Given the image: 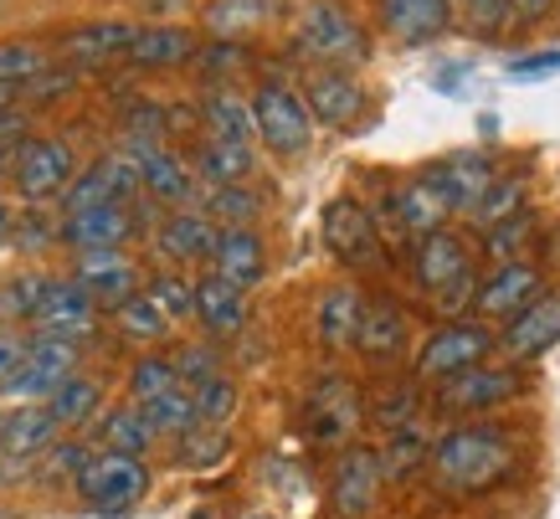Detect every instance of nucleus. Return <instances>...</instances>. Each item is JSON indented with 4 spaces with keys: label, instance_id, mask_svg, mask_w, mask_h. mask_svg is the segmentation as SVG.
Returning a JSON list of instances; mask_svg holds the SVG:
<instances>
[{
    "label": "nucleus",
    "instance_id": "f8f14e48",
    "mask_svg": "<svg viewBox=\"0 0 560 519\" xmlns=\"http://www.w3.org/2000/svg\"><path fill=\"white\" fill-rule=\"evenodd\" d=\"M381 458L365 442H345L340 458H335V473H329V509L335 519H365L381 504Z\"/></svg>",
    "mask_w": 560,
    "mask_h": 519
},
{
    "label": "nucleus",
    "instance_id": "5701e85b",
    "mask_svg": "<svg viewBox=\"0 0 560 519\" xmlns=\"http://www.w3.org/2000/svg\"><path fill=\"white\" fill-rule=\"evenodd\" d=\"M211 247H217V227L201 211H171L154 227V252L165 257V268L186 273L196 263H211Z\"/></svg>",
    "mask_w": 560,
    "mask_h": 519
},
{
    "label": "nucleus",
    "instance_id": "2eb2a0df",
    "mask_svg": "<svg viewBox=\"0 0 560 519\" xmlns=\"http://www.w3.org/2000/svg\"><path fill=\"white\" fill-rule=\"evenodd\" d=\"M36 335L47 339H68V345H88V339L98 335V309L93 299L83 293L78 278H51L47 284V299L36 309Z\"/></svg>",
    "mask_w": 560,
    "mask_h": 519
},
{
    "label": "nucleus",
    "instance_id": "bf43d9fd",
    "mask_svg": "<svg viewBox=\"0 0 560 519\" xmlns=\"http://www.w3.org/2000/svg\"><path fill=\"white\" fill-rule=\"evenodd\" d=\"M510 72H514V78H540V72H560V51H529V57H514Z\"/></svg>",
    "mask_w": 560,
    "mask_h": 519
},
{
    "label": "nucleus",
    "instance_id": "e2e57ef3",
    "mask_svg": "<svg viewBox=\"0 0 560 519\" xmlns=\"http://www.w3.org/2000/svg\"><path fill=\"white\" fill-rule=\"evenodd\" d=\"M5 108H16V88L11 83H0V114H5Z\"/></svg>",
    "mask_w": 560,
    "mask_h": 519
},
{
    "label": "nucleus",
    "instance_id": "0eeeda50",
    "mask_svg": "<svg viewBox=\"0 0 560 519\" xmlns=\"http://www.w3.org/2000/svg\"><path fill=\"white\" fill-rule=\"evenodd\" d=\"M5 175H11L16 196L26 206H47L72 185L78 154H72L68 139H57V135H26L16 150H11V170H5Z\"/></svg>",
    "mask_w": 560,
    "mask_h": 519
},
{
    "label": "nucleus",
    "instance_id": "f704fd0d",
    "mask_svg": "<svg viewBox=\"0 0 560 519\" xmlns=\"http://www.w3.org/2000/svg\"><path fill=\"white\" fill-rule=\"evenodd\" d=\"M190 170H196L206 185H247V175L257 170V160H253V145L201 139V145H196V160H190Z\"/></svg>",
    "mask_w": 560,
    "mask_h": 519
},
{
    "label": "nucleus",
    "instance_id": "09e8293b",
    "mask_svg": "<svg viewBox=\"0 0 560 519\" xmlns=\"http://www.w3.org/2000/svg\"><path fill=\"white\" fill-rule=\"evenodd\" d=\"M226 452H232V437L221 427H190L186 437H175V463L180 469H217Z\"/></svg>",
    "mask_w": 560,
    "mask_h": 519
},
{
    "label": "nucleus",
    "instance_id": "58836bf2",
    "mask_svg": "<svg viewBox=\"0 0 560 519\" xmlns=\"http://www.w3.org/2000/svg\"><path fill=\"white\" fill-rule=\"evenodd\" d=\"M139 293H144V299H150L160 314L171 319V330H175V324H186V319H196V278H186L180 268L150 273Z\"/></svg>",
    "mask_w": 560,
    "mask_h": 519
},
{
    "label": "nucleus",
    "instance_id": "9d476101",
    "mask_svg": "<svg viewBox=\"0 0 560 519\" xmlns=\"http://www.w3.org/2000/svg\"><path fill=\"white\" fill-rule=\"evenodd\" d=\"M83 370V345H68V339H47V335H26V360L11 376V385L0 396L11 402H47L62 381H72Z\"/></svg>",
    "mask_w": 560,
    "mask_h": 519
},
{
    "label": "nucleus",
    "instance_id": "f03ea898",
    "mask_svg": "<svg viewBox=\"0 0 560 519\" xmlns=\"http://www.w3.org/2000/svg\"><path fill=\"white\" fill-rule=\"evenodd\" d=\"M299 57L319 62V68L350 72L371 57V42H365V26H360L340 0H308L304 16H299V36H293Z\"/></svg>",
    "mask_w": 560,
    "mask_h": 519
},
{
    "label": "nucleus",
    "instance_id": "c756f323",
    "mask_svg": "<svg viewBox=\"0 0 560 519\" xmlns=\"http://www.w3.org/2000/svg\"><path fill=\"white\" fill-rule=\"evenodd\" d=\"M381 21L401 47H427L447 32L453 11H447V0H381Z\"/></svg>",
    "mask_w": 560,
    "mask_h": 519
},
{
    "label": "nucleus",
    "instance_id": "79ce46f5",
    "mask_svg": "<svg viewBox=\"0 0 560 519\" xmlns=\"http://www.w3.org/2000/svg\"><path fill=\"white\" fill-rule=\"evenodd\" d=\"M371 422H381L386 432H401V427H417V417L427 412L422 402V385L417 381H396V385H381L371 402H365Z\"/></svg>",
    "mask_w": 560,
    "mask_h": 519
},
{
    "label": "nucleus",
    "instance_id": "2f4dec72",
    "mask_svg": "<svg viewBox=\"0 0 560 519\" xmlns=\"http://www.w3.org/2000/svg\"><path fill=\"white\" fill-rule=\"evenodd\" d=\"M93 437H98L103 452H129V458H144V452L160 442V437H154V427L144 422V412H139L135 402L103 406L98 422H93Z\"/></svg>",
    "mask_w": 560,
    "mask_h": 519
},
{
    "label": "nucleus",
    "instance_id": "72a5a7b5",
    "mask_svg": "<svg viewBox=\"0 0 560 519\" xmlns=\"http://www.w3.org/2000/svg\"><path fill=\"white\" fill-rule=\"evenodd\" d=\"M206 139H226V145H253V103L232 93V88H211L201 99Z\"/></svg>",
    "mask_w": 560,
    "mask_h": 519
},
{
    "label": "nucleus",
    "instance_id": "c03bdc74",
    "mask_svg": "<svg viewBox=\"0 0 560 519\" xmlns=\"http://www.w3.org/2000/svg\"><path fill=\"white\" fill-rule=\"evenodd\" d=\"M175 385H180V376H175L171 355L144 350L135 366H129V402H135V406L154 402V396H165V391H175Z\"/></svg>",
    "mask_w": 560,
    "mask_h": 519
},
{
    "label": "nucleus",
    "instance_id": "680f3d73",
    "mask_svg": "<svg viewBox=\"0 0 560 519\" xmlns=\"http://www.w3.org/2000/svg\"><path fill=\"white\" fill-rule=\"evenodd\" d=\"M514 5V16L520 21H545L550 11H556V0H510Z\"/></svg>",
    "mask_w": 560,
    "mask_h": 519
},
{
    "label": "nucleus",
    "instance_id": "603ef678",
    "mask_svg": "<svg viewBox=\"0 0 560 519\" xmlns=\"http://www.w3.org/2000/svg\"><path fill=\"white\" fill-rule=\"evenodd\" d=\"M51 68V51L36 47V42H5L0 47V83H32V78H42V72Z\"/></svg>",
    "mask_w": 560,
    "mask_h": 519
},
{
    "label": "nucleus",
    "instance_id": "cd10ccee",
    "mask_svg": "<svg viewBox=\"0 0 560 519\" xmlns=\"http://www.w3.org/2000/svg\"><path fill=\"white\" fill-rule=\"evenodd\" d=\"M355 350L365 355L371 366H390L396 355L407 350V314H401V303L365 299V314H360V330H355Z\"/></svg>",
    "mask_w": 560,
    "mask_h": 519
},
{
    "label": "nucleus",
    "instance_id": "6e6552de",
    "mask_svg": "<svg viewBox=\"0 0 560 519\" xmlns=\"http://www.w3.org/2000/svg\"><path fill=\"white\" fill-rule=\"evenodd\" d=\"M360 417H365V396L355 391L350 376L324 370L319 381L308 385V396H304V432H308V442H319V448H345L350 432L360 427Z\"/></svg>",
    "mask_w": 560,
    "mask_h": 519
},
{
    "label": "nucleus",
    "instance_id": "a211bd4d",
    "mask_svg": "<svg viewBox=\"0 0 560 519\" xmlns=\"http://www.w3.org/2000/svg\"><path fill=\"white\" fill-rule=\"evenodd\" d=\"M468 268H474V252H468L463 232L438 227L427 237H411V278H417V288H427V299L442 293L447 284H458Z\"/></svg>",
    "mask_w": 560,
    "mask_h": 519
},
{
    "label": "nucleus",
    "instance_id": "052dcab7",
    "mask_svg": "<svg viewBox=\"0 0 560 519\" xmlns=\"http://www.w3.org/2000/svg\"><path fill=\"white\" fill-rule=\"evenodd\" d=\"M139 11H144V16H154V21H171V16H180V11H186L190 0H135Z\"/></svg>",
    "mask_w": 560,
    "mask_h": 519
},
{
    "label": "nucleus",
    "instance_id": "8fccbe9b",
    "mask_svg": "<svg viewBox=\"0 0 560 519\" xmlns=\"http://www.w3.org/2000/svg\"><path fill=\"white\" fill-rule=\"evenodd\" d=\"M93 458V448H88L83 437H72V432H62L57 442H51L42 458H36V473L47 478V484H72L78 473H83V463Z\"/></svg>",
    "mask_w": 560,
    "mask_h": 519
},
{
    "label": "nucleus",
    "instance_id": "0e129e2a",
    "mask_svg": "<svg viewBox=\"0 0 560 519\" xmlns=\"http://www.w3.org/2000/svg\"><path fill=\"white\" fill-rule=\"evenodd\" d=\"M196 519H217V515H211V509H196Z\"/></svg>",
    "mask_w": 560,
    "mask_h": 519
},
{
    "label": "nucleus",
    "instance_id": "a878e982",
    "mask_svg": "<svg viewBox=\"0 0 560 519\" xmlns=\"http://www.w3.org/2000/svg\"><path fill=\"white\" fill-rule=\"evenodd\" d=\"M196 324L206 330V339H232L247 330V293L232 288L217 273L196 278Z\"/></svg>",
    "mask_w": 560,
    "mask_h": 519
},
{
    "label": "nucleus",
    "instance_id": "ddd939ff",
    "mask_svg": "<svg viewBox=\"0 0 560 519\" xmlns=\"http://www.w3.org/2000/svg\"><path fill=\"white\" fill-rule=\"evenodd\" d=\"M124 154L139 165V196H150V201H160V206H180V211L196 201V170H190L171 145L124 139Z\"/></svg>",
    "mask_w": 560,
    "mask_h": 519
},
{
    "label": "nucleus",
    "instance_id": "37998d69",
    "mask_svg": "<svg viewBox=\"0 0 560 519\" xmlns=\"http://www.w3.org/2000/svg\"><path fill=\"white\" fill-rule=\"evenodd\" d=\"M144 412V422L154 427V437H186L190 427H196V402H190L186 385H175V391H165V396H154V402L139 406Z\"/></svg>",
    "mask_w": 560,
    "mask_h": 519
},
{
    "label": "nucleus",
    "instance_id": "13d9d810",
    "mask_svg": "<svg viewBox=\"0 0 560 519\" xmlns=\"http://www.w3.org/2000/svg\"><path fill=\"white\" fill-rule=\"evenodd\" d=\"M21 139H26V114L5 108V114H0V175L11 170V150H16Z\"/></svg>",
    "mask_w": 560,
    "mask_h": 519
},
{
    "label": "nucleus",
    "instance_id": "b1692460",
    "mask_svg": "<svg viewBox=\"0 0 560 519\" xmlns=\"http://www.w3.org/2000/svg\"><path fill=\"white\" fill-rule=\"evenodd\" d=\"M196 51H201L196 32L175 26V21H144V26H135V42L124 51V62H135V68H186V62H196Z\"/></svg>",
    "mask_w": 560,
    "mask_h": 519
},
{
    "label": "nucleus",
    "instance_id": "864d4df0",
    "mask_svg": "<svg viewBox=\"0 0 560 519\" xmlns=\"http://www.w3.org/2000/svg\"><path fill=\"white\" fill-rule=\"evenodd\" d=\"M447 11H453L474 36H499L514 21L510 0H447Z\"/></svg>",
    "mask_w": 560,
    "mask_h": 519
},
{
    "label": "nucleus",
    "instance_id": "e433bc0d",
    "mask_svg": "<svg viewBox=\"0 0 560 519\" xmlns=\"http://www.w3.org/2000/svg\"><path fill=\"white\" fill-rule=\"evenodd\" d=\"M108 319H114V335H119L124 345H139V350H150V345H160V339H171V319L160 314L144 293L124 299Z\"/></svg>",
    "mask_w": 560,
    "mask_h": 519
},
{
    "label": "nucleus",
    "instance_id": "7c9ffc66",
    "mask_svg": "<svg viewBox=\"0 0 560 519\" xmlns=\"http://www.w3.org/2000/svg\"><path fill=\"white\" fill-rule=\"evenodd\" d=\"M129 42H135V26H129V21H88V26L62 36V57H72L78 68H103V62L124 57Z\"/></svg>",
    "mask_w": 560,
    "mask_h": 519
},
{
    "label": "nucleus",
    "instance_id": "39448f33",
    "mask_svg": "<svg viewBox=\"0 0 560 519\" xmlns=\"http://www.w3.org/2000/svg\"><path fill=\"white\" fill-rule=\"evenodd\" d=\"M520 391H525L520 366H489L483 360V366L458 370V376L432 385V406H438V417L478 422V417H489V412H499V406H510Z\"/></svg>",
    "mask_w": 560,
    "mask_h": 519
},
{
    "label": "nucleus",
    "instance_id": "20e7f679",
    "mask_svg": "<svg viewBox=\"0 0 560 519\" xmlns=\"http://www.w3.org/2000/svg\"><path fill=\"white\" fill-rule=\"evenodd\" d=\"M247 103H253V139H262V150L278 154V160L308 154V145H314V118H308L299 88L268 78V83L253 88Z\"/></svg>",
    "mask_w": 560,
    "mask_h": 519
},
{
    "label": "nucleus",
    "instance_id": "dca6fc26",
    "mask_svg": "<svg viewBox=\"0 0 560 519\" xmlns=\"http://www.w3.org/2000/svg\"><path fill=\"white\" fill-rule=\"evenodd\" d=\"M68 278L83 284V293L93 299L98 314H114L124 299H135L139 288H144V273H139V263L129 252H83Z\"/></svg>",
    "mask_w": 560,
    "mask_h": 519
},
{
    "label": "nucleus",
    "instance_id": "338daca9",
    "mask_svg": "<svg viewBox=\"0 0 560 519\" xmlns=\"http://www.w3.org/2000/svg\"><path fill=\"white\" fill-rule=\"evenodd\" d=\"M253 519H268V515H253Z\"/></svg>",
    "mask_w": 560,
    "mask_h": 519
},
{
    "label": "nucleus",
    "instance_id": "6ab92c4d",
    "mask_svg": "<svg viewBox=\"0 0 560 519\" xmlns=\"http://www.w3.org/2000/svg\"><path fill=\"white\" fill-rule=\"evenodd\" d=\"M540 268L535 263H525V257H510V263H499V268L489 273V278H478V299H474V319H514L520 309H529V303L540 299Z\"/></svg>",
    "mask_w": 560,
    "mask_h": 519
},
{
    "label": "nucleus",
    "instance_id": "4be33fe9",
    "mask_svg": "<svg viewBox=\"0 0 560 519\" xmlns=\"http://www.w3.org/2000/svg\"><path fill=\"white\" fill-rule=\"evenodd\" d=\"M386 206H390V217H396V227L411 237H427V232H438V227L453 221V206H447V196H442V185L432 170L411 175L407 185H396Z\"/></svg>",
    "mask_w": 560,
    "mask_h": 519
},
{
    "label": "nucleus",
    "instance_id": "4468645a",
    "mask_svg": "<svg viewBox=\"0 0 560 519\" xmlns=\"http://www.w3.org/2000/svg\"><path fill=\"white\" fill-rule=\"evenodd\" d=\"M139 237V217L129 206H98V211H72L57 217V242L83 257V252H124Z\"/></svg>",
    "mask_w": 560,
    "mask_h": 519
},
{
    "label": "nucleus",
    "instance_id": "393cba45",
    "mask_svg": "<svg viewBox=\"0 0 560 519\" xmlns=\"http://www.w3.org/2000/svg\"><path fill=\"white\" fill-rule=\"evenodd\" d=\"M365 314V288L355 284H329L314 303V335L324 350H355V330Z\"/></svg>",
    "mask_w": 560,
    "mask_h": 519
},
{
    "label": "nucleus",
    "instance_id": "f3484780",
    "mask_svg": "<svg viewBox=\"0 0 560 519\" xmlns=\"http://www.w3.org/2000/svg\"><path fill=\"white\" fill-rule=\"evenodd\" d=\"M308 108L314 124H329V129H355L365 108H371V93L360 83L355 72H335V68H319L308 78V88L299 93Z\"/></svg>",
    "mask_w": 560,
    "mask_h": 519
},
{
    "label": "nucleus",
    "instance_id": "a18cd8bd",
    "mask_svg": "<svg viewBox=\"0 0 560 519\" xmlns=\"http://www.w3.org/2000/svg\"><path fill=\"white\" fill-rule=\"evenodd\" d=\"M525 196H529V181L525 175H499V181L483 191V201L468 211L474 217V227H493V221H504V217H514V211H525Z\"/></svg>",
    "mask_w": 560,
    "mask_h": 519
},
{
    "label": "nucleus",
    "instance_id": "1a4fd4ad",
    "mask_svg": "<svg viewBox=\"0 0 560 519\" xmlns=\"http://www.w3.org/2000/svg\"><path fill=\"white\" fill-rule=\"evenodd\" d=\"M139 196V165L129 154H98L93 165H78L72 185L57 196V217L98 211V206H129Z\"/></svg>",
    "mask_w": 560,
    "mask_h": 519
},
{
    "label": "nucleus",
    "instance_id": "4c0bfd02",
    "mask_svg": "<svg viewBox=\"0 0 560 519\" xmlns=\"http://www.w3.org/2000/svg\"><path fill=\"white\" fill-rule=\"evenodd\" d=\"M427 452H432V437L422 432V422H417V427H401V432H386V448H375V458H381V478L401 484V478H411V473H422Z\"/></svg>",
    "mask_w": 560,
    "mask_h": 519
},
{
    "label": "nucleus",
    "instance_id": "c85d7f7f",
    "mask_svg": "<svg viewBox=\"0 0 560 519\" xmlns=\"http://www.w3.org/2000/svg\"><path fill=\"white\" fill-rule=\"evenodd\" d=\"M432 175H438L453 217H468V211L483 201V191L499 181V170H493L489 154H447L442 165H432Z\"/></svg>",
    "mask_w": 560,
    "mask_h": 519
},
{
    "label": "nucleus",
    "instance_id": "a19ab883",
    "mask_svg": "<svg viewBox=\"0 0 560 519\" xmlns=\"http://www.w3.org/2000/svg\"><path fill=\"white\" fill-rule=\"evenodd\" d=\"M272 0H206V32L217 42H237V36H253L262 21H268Z\"/></svg>",
    "mask_w": 560,
    "mask_h": 519
},
{
    "label": "nucleus",
    "instance_id": "473e14b6",
    "mask_svg": "<svg viewBox=\"0 0 560 519\" xmlns=\"http://www.w3.org/2000/svg\"><path fill=\"white\" fill-rule=\"evenodd\" d=\"M42 406L51 412V422H57L62 432H83V427H93V422H98V412H103V381L78 370V376L57 385Z\"/></svg>",
    "mask_w": 560,
    "mask_h": 519
},
{
    "label": "nucleus",
    "instance_id": "69168bd1",
    "mask_svg": "<svg viewBox=\"0 0 560 519\" xmlns=\"http://www.w3.org/2000/svg\"><path fill=\"white\" fill-rule=\"evenodd\" d=\"M0 427H5V412H0Z\"/></svg>",
    "mask_w": 560,
    "mask_h": 519
},
{
    "label": "nucleus",
    "instance_id": "5fc2aeb1",
    "mask_svg": "<svg viewBox=\"0 0 560 519\" xmlns=\"http://www.w3.org/2000/svg\"><path fill=\"white\" fill-rule=\"evenodd\" d=\"M529 232H535V211H514V217L493 221V227H483V252H489L493 263H510L514 252L529 242Z\"/></svg>",
    "mask_w": 560,
    "mask_h": 519
},
{
    "label": "nucleus",
    "instance_id": "423d86ee",
    "mask_svg": "<svg viewBox=\"0 0 560 519\" xmlns=\"http://www.w3.org/2000/svg\"><path fill=\"white\" fill-rule=\"evenodd\" d=\"M493 350H499L493 324H483V319H453V324L432 330V339L417 350V360H411V381L438 385V381H447V376H458V370L483 366Z\"/></svg>",
    "mask_w": 560,
    "mask_h": 519
},
{
    "label": "nucleus",
    "instance_id": "412c9836",
    "mask_svg": "<svg viewBox=\"0 0 560 519\" xmlns=\"http://www.w3.org/2000/svg\"><path fill=\"white\" fill-rule=\"evenodd\" d=\"M206 273L226 278V284L242 288V293L257 288L268 278V242H262V232H257V227H221Z\"/></svg>",
    "mask_w": 560,
    "mask_h": 519
},
{
    "label": "nucleus",
    "instance_id": "f257e3e1",
    "mask_svg": "<svg viewBox=\"0 0 560 519\" xmlns=\"http://www.w3.org/2000/svg\"><path fill=\"white\" fill-rule=\"evenodd\" d=\"M514 437L493 422H458L442 437H432V452H427V469L453 499H483L514 473Z\"/></svg>",
    "mask_w": 560,
    "mask_h": 519
},
{
    "label": "nucleus",
    "instance_id": "ea45409f",
    "mask_svg": "<svg viewBox=\"0 0 560 519\" xmlns=\"http://www.w3.org/2000/svg\"><path fill=\"white\" fill-rule=\"evenodd\" d=\"M47 284H51V273L42 268H21L11 273L5 284H0V324H32L36 309H42V299H47Z\"/></svg>",
    "mask_w": 560,
    "mask_h": 519
},
{
    "label": "nucleus",
    "instance_id": "49530a36",
    "mask_svg": "<svg viewBox=\"0 0 560 519\" xmlns=\"http://www.w3.org/2000/svg\"><path fill=\"white\" fill-rule=\"evenodd\" d=\"M190 402H196V427H221L226 432V422L237 417V381L232 376H217V381H206L190 391Z\"/></svg>",
    "mask_w": 560,
    "mask_h": 519
},
{
    "label": "nucleus",
    "instance_id": "3c124183",
    "mask_svg": "<svg viewBox=\"0 0 560 519\" xmlns=\"http://www.w3.org/2000/svg\"><path fill=\"white\" fill-rule=\"evenodd\" d=\"M16 252H42L57 247V217L47 206H16V221H11V237H5Z\"/></svg>",
    "mask_w": 560,
    "mask_h": 519
},
{
    "label": "nucleus",
    "instance_id": "7ed1b4c3",
    "mask_svg": "<svg viewBox=\"0 0 560 519\" xmlns=\"http://www.w3.org/2000/svg\"><path fill=\"white\" fill-rule=\"evenodd\" d=\"M78 499L93 509V515H129L144 504L150 494V463L144 458H129V452H103L93 448V458L83 463V473L72 478Z\"/></svg>",
    "mask_w": 560,
    "mask_h": 519
},
{
    "label": "nucleus",
    "instance_id": "9b49d317",
    "mask_svg": "<svg viewBox=\"0 0 560 519\" xmlns=\"http://www.w3.org/2000/svg\"><path fill=\"white\" fill-rule=\"evenodd\" d=\"M324 247L345 268H375L381 263V227H375L371 206L355 196H335L324 206Z\"/></svg>",
    "mask_w": 560,
    "mask_h": 519
},
{
    "label": "nucleus",
    "instance_id": "4d7b16f0",
    "mask_svg": "<svg viewBox=\"0 0 560 519\" xmlns=\"http://www.w3.org/2000/svg\"><path fill=\"white\" fill-rule=\"evenodd\" d=\"M21 360H26V335L11 330V324H0V391L11 385V376L21 370Z\"/></svg>",
    "mask_w": 560,
    "mask_h": 519
},
{
    "label": "nucleus",
    "instance_id": "aec40b11",
    "mask_svg": "<svg viewBox=\"0 0 560 519\" xmlns=\"http://www.w3.org/2000/svg\"><path fill=\"white\" fill-rule=\"evenodd\" d=\"M493 335H499V350L510 355L514 366L550 355L560 345V293H540L529 309L504 319V330H493Z\"/></svg>",
    "mask_w": 560,
    "mask_h": 519
},
{
    "label": "nucleus",
    "instance_id": "c9c22d12",
    "mask_svg": "<svg viewBox=\"0 0 560 519\" xmlns=\"http://www.w3.org/2000/svg\"><path fill=\"white\" fill-rule=\"evenodd\" d=\"M196 211H201L211 227H253L257 211H262V196H257L253 185H206L201 196H196Z\"/></svg>",
    "mask_w": 560,
    "mask_h": 519
},
{
    "label": "nucleus",
    "instance_id": "6e6d98bb",
    "mask_svg": "<svg viewBox=\"0 0 560 519\" xmlns=\"http://www.w3.org/2000/svg\"><path fill=\"white\" fill-rule=\"evenodd\" d=\"M474 299H478V273L468 268L458 278V284H447L442 293H432V303H438V314L453 324V319H474Z\"/></svg>",
    "mask_w": 560,
    "mask_h": 519
},
{
    "label": "nucleus",
    "instance_id": "de8ad7c7",
    "mask_svg": "<svg viewBox=\"0 0 560 519\" xmlns=\"http://www.w3.org/2000/svg\"><path fill=\"white\" fill-rule=\"evenodd\" d=\"M171 366H175V376H180V385H186V391H196V385L226 376L217 339H190V345H180V350L171 355Z\"/></svg>",
    "mask_w": 560,
    "mask_h": 519
},
{
    "label": "nucleus",
    "instance_id": "bb28decb",
    "mask_svg": "<svg viewBox=\"0 0 560 519\" xmlns=\"http://www.w3.org/2000/svg\"><path fill=\"white\" fill-rule=\"evenodd\" d=\"M62 437V427L51 422V412L42 402H21L16 412H5V427H0V458H16V463H32Z\"/></svg>",
    "mask_w": 560,
    "mask_h": 519
}]
</instances>
